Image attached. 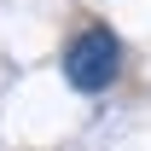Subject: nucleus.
<instances>
[{
  "instance_id": "nucleus-1",
  "label": "nucleus",
  "mask_w": 151,
  "mask_h": 151,
  "mask_svg": "<svg viewBox=\"0 0 151 151\" xmlns=\"http://www.w3.org/2000/svg\"><path fill=\"white\" fill-rule=\"evenodd\" d=\"M58 70H64V81H70L76 93H105L116 76H122V41H116L105 23H81V29L64 41Z\"/></svg>"
}]
</instances>
